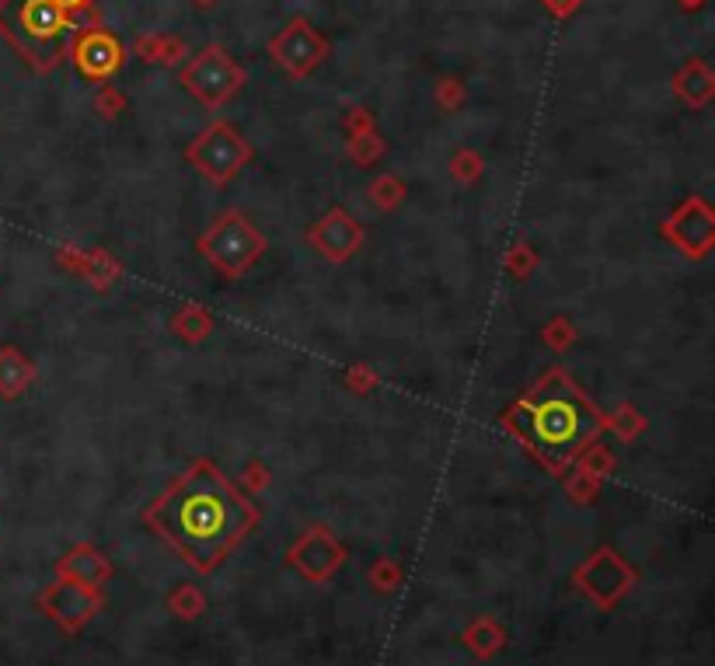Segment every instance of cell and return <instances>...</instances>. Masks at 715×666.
Listing matches in <instances>:
<instances>
[{
  "mask_svg": "<svg viewBox=\"0 0 715 666\" xmlns=\"http://www.w3.org/2000/svg\"><path fill=\"white\" fill-rule=\"evenodd\" d=\"M433 102L443 108V113H461L464 108V102H467V87H464V81L458 77V74H443L440 81H437V87H433Z\"/></svg>",
  "mask_w": 715,
  "mask_h": 666,
  "instance_id": "obj_27",
  "label": "cell"
},
{
  "mask_svg": "<svg viewBox=\"0 0 715 666\" xmlns=\"http://www.w3.org/2000/svg\"><path fill=\"white\" fill-rule=\"evenodd\" d=\"M343 562H346V548L339 545V538H335L328 527L304 530L297 545L290 548V565H294L311 583L332 580V575L343 569Z\"/></svg>",
  "mask_w": 715,
  "mask_h": 666,
  "instance_id": "obj_12",
  "label": "cell"
},
{
  "mask_svg": "<svg viewBox=\"0 0 715 666\" xmlns=\"http://www.w3.org/2000/svg\"><path fill=\"white\" fill-rule=\"evenodd\" d=\"M178 84L203 108H213L217 113V108H223L241 95V87L249 84V71L223 46H203L182 63Z\"/></svg>",
  "mask_w": 715,
  "mask_h": 666,
  "instance_id": "obj_6",
  "label": "cell"
},
{
  "mask_svg": "<svg viewBox=\"0 0 715 666\" xmlns=\"http://www.w3.org/2000/svg\"><path fill=\"white\" fill-rule=\"evenodd\" d=\"M670 87H674V98L687 108H705L712 98H715V71L702 60H687L681 71L674 74V81H670Z\"/></svg>",
  "mask_w": 715,
  "mask_h": 666,
  "instance_id": "obj_15",
  "label": "cell"
},
{
  "mask_svg": "<svg viewBox=\"0 0 715 666\" xmlns=\"http://www.w3.org/2000/svg\"><path fill=\"white\" fill-rule=\"evenodd\" d=\"M364 241H367L364 224L346 207H332L318 224L307 228V244L332 265H346L364 249Z\"/></svg>",
  "mask_w": 715,
  "mask_h": 666,
  "instance_id": "obj_11",
  "label": "cell"
},
{
  "mask_svg": "<svg viewBox=\"0 0 715 666\" xmlns=\"http://www.w3.org/2000/svg\"><path fill=\"white\" fill-rule=\"evenodd\" d=\"M95 113L105 119V123H116L123 113H126V95L119 92L116 84H102L98 92H95Z\"/></svg>",
  "mask_w": 715,
  "mask_h": 666,
  "instance_id": "obj_30",
  "label": "cell"
},
{
  "mask_svg": "<svg viewBox=\"0 0 715 666\" xmlns=\"http://www.w3.org/2000/svg\"><path fill=\"white\" fill-rule=\"evenodd\" d=\"M576 586L583 590L593 604H600V607H614L624 593L632 590V583H635V569L621 559V554L614 551V548H597L590 559L576 569Z\"/></svg>",
  "mask_w": 715,
  "mask_h": 666,
  "instance_id": "obj_9",
  "label": "cell"
},
{
  "mask_svg": "<svg viewBox=\"0 0 715 666\" xmlns=\"http://www.w3.org/2000/svg\"><path fill=\"white\" fill-rule=\"evenodd\" d=\"M171 331L178 339H182L186 346H203L210 336H213V315L203 307V304H182V307H175V315H171Z\"/></svg>",
  "mask_w": 715,
  "mask_h": 666,
  "instance_id": "obj_18",
  "label": "cell"
},
{
  "mask_svg": "<svg viewBox=\"0 0 715 666\" xmlns=\"http://www.w3.org/2000/svg\"><path fill=\"white\" fill-rule=\"evenodd\" d=\"M270 485H273V472H270V464H265V461L252 457V461L241 468V482H238V488H241L244 496H252V499H255V496H262Z\"/></svg>",
  "mask_w": 715,
  "mask_h": 666,
  "instance_id": "obj_29",
  "label": "cell"
},
{
  "mask_svg": "<svg viewBox=\"0 0 715 666\" xmlns=\"http://www.w3.org/2000/svg\"><path fill=\"white\" fill-rule=\"evenodd\" d=\"M56 262L92 283V290H112L123 279V262L105 249H56Z\"/></svg>",
  "mask_w": 715,
  "mask_h": 666,
  "instance_id": "obj_14",
  "label": "cell"
},
{
  "mask_svg": "<svg viewBox=\"0 0 715 666\" xmlns=\"http://www.w3.org/2000/svg\"><path fill=\"white\" fill-rule=\"evenodd\" d=\"M464 642L472 646L479 656H493L500 646H503V632H500V625L493 617H479L472 628L464 632Z\"/></svg>",
  "mask_w": 715,
  "mask_h": 666,
  "instance_id": "obj_25",
  "label": "cell"
},
{
  "mask_svg": "<svg viewBox=\"0 0 715 666\" xmlns=\"http://www.w3.org/2000/svg\"><path fill=\"white\" fill-rule=\"evenodd\" d=\"M108 575H112L108 559L92 545H77L74 551H66L60 559V580L84 583V586H102Z\"/></svg>",
  "mask_w": 715,
  "mask_h": 666,
  "instance_id": "obj_16",
  "label": "cell"
},
{
  "mask_svg": "<svg viewBox=\"0 0 715 666\" xmlns=\"http://www.w3.org/2000/svg\"><path fill=\"white\" fill-rule=\"evenodd\" d=\"M144 524L182 551L196 572H213L255 530L259 506L213 457H196L144 509Z\"/></svg>",
  "mask_w": 715,
  "mask_h": 666,
  "instance_id": "obj_1",
  "label": "cell"
},
{
  "mask_svg": "<svg viewBox=\"0 0 715 666\" xmlns=\"http://www.w3.org/2000/svg\"><path fill=\"white\" fill-rule=\"evenodd\" d=\"M81 29V18L63 11L53 0H0V35L39 74L66 60Z\"/></svg>",
  "mask_w": 715,
  "mask_h": 666,
  "instance_id": "obj_3",
  "label": "cell"
},
{
  "mask_svg": "<svg viewBox=\"0 0 715 666\" xmlns=\"http://www.w3.org/2000/svg\"><path fill=\"white\" fill-rule=\"evenodd\" d=\"M576 472H583V475H590V478H597V482H604L614 468H618V457H614V451L611 447H604L600 440H593L590 447L576 457V464H572ZM569 468V472H572Z\"/></svg>",
  "mask_w": 715,
  "mask_h": 666,
  "instance_id": "obj_23",
  "label": "cell"
},
{
  "mask_svg": "<svg viewBox=\"0 0 715 666\" xmlns=\"http://www.w3.org/2000/svg\"><path fill=\"white\" fill-rule=\"evenodd\" d=\"M541 342L551 349V352H569L576 346V325L566 318V315H555L545 321L541 328Z\"/></svg>",
  "mask_w": 715,
  "mask_h": 666,
  "instance_id": "obj_28",
  "label": "cell"
},
{
  "mask_svg": "<svg viewBox=\"0 0 715 666\" xmlns=\"http://www.w3.org/2000/svg\"><path fill=\"white\" fill-rule=\"evenodd\" d=\"M346 154L356 168H374V165H381V158L388 154V144H385L381 133L370 129V133H360V137H349Z\"/></svg>",
  "mask_w": 715,
  "mask_h": 666,
  "instance_id": "obj_22",
  "label": "cell"
},
{
  "mask_svg": "<svg viewBox=\"0 0 715 666\" xmlns=\"http://www.w3.org/2000/svg\"><path fill=\"white\" fill-rule=\"evenodd\" d=\"M398 580H401V572H398V565H395L391 559L374 562V569H370V583H374L377 590H395V586H398Z\"/></svg>",
  "mask_w": 715,
  "mask_h": 666,
  "instance_id": "obj_34",
  "label": "cell"
},
{
  "mask_svg": "<svg viewBox=\"0 0 715 666\" xmlns=\"http://www.w3.org/2000/svg\"><path fill=\"white\" fill-rule=\"evenodd\" d=\"M482 175H485V158L475 147H461L451 158V179L458 186H475Z\"/></svg>",
  "mask_w": 715,
  "mask_h": 666,
  "instance_id": "obj_26",
  "label": "cell"
},
{
  "mask_svg": "<svg viewBox=\"0 0 715 666\" xmlns=\"http://www.w3.org/2000/svg\"><path fill=\"white\" fill-rule=\"evenodd\" d=\"M538 265H541V255L534 252V244H530V241H513V244H509V252H506V258H503L506 276H509V279H517V283L530 279L534 273H538Z\"/></svg>",
  "mask_w": 715,
  "mask_h": 666,
  "instance_id": "obj_24",
  "label": "cell"
},
{
  "mask_svg": "<svg viewBox=\"0 0 715 666\" xmlns=\"http://www.w3.org/2000/svg\"><path fill=\"white\" fill-rule=\"evenodd\" d=\"M217 4H220V0H192L196 11H210V8H217Z\"/></svg>",
  "mask_w": 715,
  "mask_h": 666,
  "instance_id": "obj_38",
  "label": "cell"
},
{
  "mask_svg": "<svg viewBox=\"0 0 715 666\" xmlns=\"http://www.w3.org/2000/svg\"><path fill=\"white\" fill-rule=\"evenodd\" d=\"M66 56L74 60L81 77L95 81V84H108L112 77L123 71L126 50H123V42L116 35H112L108 29H102L98 21L92 18L77 32V39L71 42V53H66Z\"/></svg>",
  "mask_w": 715,
  "mask_h": 666,
  "instance_id": "obj_10",
  "label": "cell"
},
{
  "mask_svg": "<svg viewBox=\"0 0 715 666\" xmlns=\"http://www.w3.org/2000/svg\"><path fill=\"white\" fill-rule=\"evenodd\" d=\"M196 252L203 255L210 269H217L228 283H238L244 273H252L259 258L270 252V241L252 224L249 213L238 207L213 216V224L196 237Z\"/></svg>",
  "mask_w": 715,
  "mask_h": 666,
  "instance_id": "obj_4",
  "label": "cell"
},
{
  "mask_svg": "<svg viewBox=\"0 0 715 666\" xmlns=\"http://www.w3.org/2000/svg\"><path fill=\"white\" fill-rule=\"evenodd\" d=\"M367 199H370V207L377 213H395L401 210V203L409 199V186L398 179V175L385 171V175H377V179L367 186Z\"/></svg>",
  "mask_w": 715,
  "mask_h": 666,
  "instance_id": "obj_20",
  "label": "cell"
},
{
  "mask_svg": "<svg viewBox=\"0 0 715 666\" xmlns=\"http://www.w3.org/2000/svg\"><path fill=\"white\" fill-rule=\"evenodd\" d=\"M171 607L178 611V617H196L199 607H203V596H199L192 586H182V590L171 596Z\"/></svg>",
  "mask_w": 715,
  "mask_h": 666,
  "instance_id": "obj_35",
  "label": "cell"
},
{
  "mask_svg": "<svg viewBox=\"0 0 715 666\" xmlns=\"http://www.w3.org/2000/svg\"><path fill=\"white\" fill-rule=\"evenodd\" d=\"M133 53H137L144 63H165V66H182L189 50L178 35H165V32H144L137 42H133Z\"/></svg>",
  "mask_w": 715,
  "mask_h": 666,
  "instance_id": "obj_19",
  "label": "cell"
},
{
  "mask_svg": "<svg viewBox=\"0 0 715 666\" xmlns=\"http://www.w3.org/2000/svg\"><path fill=\"white\" fill-rule=\"evenodd\" d=\"M645 415L632 405V402H621L614 412H604V433H614L621 443H632L645 433Z\"/></svg>",
  "mask_w": 715,
  "mask_h": 666,
  "instance_id": "obj_21",
  "label": "cell"
},
{
  "mask_svg": "<svg viewBox=\"0 0 715 666\" xmlns=\"http://www.w3.org/2000/svg\"><path fill=\"white\" fill-rule=\"evenodd\" d=\"M42 607H46V614L56 617L66 632H77L102 611V593L98 586L60 580L46 596H42Z\"/></svg>",
  "mask_w": 715,
  "mask_h": 666,
  "instance_id": "obj_13",
  "label": "cell"
},
{
  "mask_svg": "<svg viewBox=\"0 0 715 666\" xmlns=\"http://www.w3.org/2000/svg\"><path fill=\"white\" fill-rule=\"evenodd\" d=\"M562 482H566V493H569V499L572 503H579V506H587V503H593V496H597V488L604 485V482H597V478H590V475H583V472H572V475H562Z\"/></svg>",
  "mask_w": 715,
  "mask_h": 666,
  "instance_id": "obj_32",
  "label": "cell"
},
{
  "mask_svg": "<svg viewBox=\"0 0 715 666\" xmlns=\"http://www.w3.org/2000/svg\"><path fill=\"white\" fill-rule=\"evenodd\" d=\"M252 158H255L252 144L223 119L199 129L186 147V161L203 175L213 189H223L228 182H234L238 175L252 165Z\"/></svg>",
  "mask_w": 715,
  "mask_h": 666,
  "instance_id": "obj_5",
  "label": "cell"
},
{
  "mask_svg": "<svg viewBox=\"0 0 715 666\" xmlns=\"http://www.w3.org/2000/svg\"><path fill=\"white\" fill-rule=\"evenodd\" d=\"M541 8H545L551 18L566 21V18H572L579 8H583V0H541Z\"/></svg>",
  "mask_w": 715,
  "mask_h": 666,
  "instance_id": "obj_36",
  "label": "cell"
},
{
  "mask_svg": "<svg viewBox=\"0 0 715 666\" xmlns=\"http://www.w3.org/2000/svg\"><path fill=\"white\" fill-rule=\"evenodd\" d=\"M677 4H681L684 11H698V8H705V0H677Z\"/></svg>",
  "mask_w": 715,
  "mask_h": 666,
  "instance_id": "obj_39",
  "label": "cell"
},
{
  "mask_svg": "<svg viewBox=\"0 0 715 666\" xmlns=\"http://www.w3.org/2000/svg\"><path fill=\"white\" fill-rule=\"evenodd\" d=\"M503 430L517 436L548 475L562 478L576 457L604 436V412L562 367H548L503 412Z\"/></svg>",
  "mask_w": 715,
  "mask_h": 666,
  "instance_id": "obj_2",
  "label": "cell"
},
{
  "mask_svg": "<svg viewBox=\"0 0 715 666\" xmlns=\"http://www.w3.org/2000/svg\"><path fill=\"white\" fill-rule=\"evenodd\" d=\"M377 129V119L367 105H349L346 113H343V133H346V140L349 137H360V133H370Z\"/></svg>",
  "mask_w": 715,
  "mask_h": 666,
  "instance_id": "obj_33",
  "label": "cell"
},
{
  "mask_svg": "<svg viewBox=\"0 0 715 666\" xmlns=\"http://www.w3.org/2000/svg\"><path fill=\"white\" fill-rule=\"evenodd\" d=\"M35 381V363L18 346H0V398L14 402Z\"/></svg>",
  "mask_w": 715,
  "mask_h": 666,
  "instance_id": "obj_17",
  "label": "cell"
},
{
  "mask_svg": "<svg viewBox=\"0 0 715 666\" xmlns=\"http://www.w3.org/2000/svg\"><path fill=\"white\" fill-rule=\"evenodd\" d=\"M660 237L666 244H674V249L691 262L708 258L715 249V210L708 207V199L684 195L681 203L663 216Z\"/></svg>",
  "mask_w": 715,
  "mask_h": 666,
  "instance_id": "obj_7",
  "label": "cell"
},
{
  "mask_svg": "<svg viewBox=\"0 0 715 666\" xmlns=\"http://www.w3.org/2000/svg\"><path fill=\"white\" fill-rule=\"evenodd\" d=\"M328 53H332V42L311 25L307 18H290L286 25L270 39V56L294 81H304V77L315 74L318 66L328 60Z\"/></svg>",
  "mask_w": 715,
  "mask_h": 666,
  "instance_id": "obj_8",
  "label": "cell"
},
{
  "mask_svg": "<svg viewBox=\"0 0 715 666\" xmlns=\"http://www.w3.org/2000/svg\"><path fill=\"white\" fill-rule=\"evenodd\" d=\"M53 4H60L63 11H71V14H95V4L98 0H53Z\"/></svg>",
  "mask_w": 715,
  "mask_h": 666,
  "instance_id": "obj_37",
  "label": "cell"
},
{
  "mask_svg": "<svg viewBox=\"0 0 715 666\" xmlns=\"http://www.w3.org/2000/svg\"><path fill=\"white\" fill-rule=\"evenodd\" d=\"M343 381H346V388H349L353 394L367 398V394H374L377 384H381V377H377V370H374L370 363H353V367L343 373Z\"/></svg>",
  "mask_w": 715,
  "mask_h": 666,
  "instance_id": "obj_31",
  "label": "cell"
}]
</instances>
